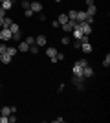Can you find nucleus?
Masks as SVG:
<instances>
[{
	"instance_id": "obj_1",
	"label": "nucleus",
	"mask_w": 110,
	"mask_h": 123,
	"mask_svg": "<svg viewBox=\"0 0 110 123\" xmlns=\"http://www.w3.org/2000/svg\"><path fill=\"white\" fill-rule=\"evenodd\" d=\"M72 83L75 85V86H77L79 92H83L84 88H86V86H84V77H77V75H73V77H72Z\"/></svg>"
},
{
	"instance_id": "obj_2",
	"label": "nucleus",
	"mask_w": 110,
	"mask_h": 123,
	"mask_svg": "<svg viewBox=\"0 0 110 123\" xmlns=\"http://www.w3.org/2000/svg\"><path fill=\"white\" fill-rule=\"evenodd\" d=\"M29 9H31L33 13H41V11L44 9V6H42L41 0H33L31 4H29Z\"/></svg>"
},
{
	"instance_id": "obj_3",
	"label": "nucleus",
	"mask_w": 110,
	"mask_h": 123,
	"mask_svg": "<svg viewBox=\"0 0 110 123\" xmlns=\"http://www.w3.org/2000/svg\"><path fill=\"white\" fill-rule=\"evenodd\" d=\"M79 30L83 31V35H90L92 33V24H88V22H79Z\"/></svg>"
},
{
	"instance_id": "obj_4",
	"label": "nucleus",
	"mask_w": 110,
	"mask_h": 123,
	"mask_svg": "<svg viewBox=\"0 0 110 123\" xmlns=\"http://www.w3.org/2000/svg\"><path fill=\"white\" fill-rule=\"evenodd\" d=\"M0 39H2V42L11 41V31H9V28H2V30H0Z\"/></svg>"
},
{
	"instance_id": "obj_5",
	"label": "nucleus",
	"mask_w": 110,
	"mask_h": 123,
	"mask_svg": "<svg viewBox=\"0 0 110 123\" xmlns=\"http://www.w3.org/2000/svg\"><path fill=\"white\" fill-rule=\"evenodd\" d=\"M55 55H57V48L48 46V48H46V57H48L52 62H55Z\"/></svg>"
},
{
	"instance_id": "obj_6",
	"label": "nucleus",
	"mask_w": 110,
	"mask_h": 123,
	"mask_svg": "<svg viewBox=\"0 0 110 123\" xmlns=\"http://www.w3.org/2000/svg\"><path fill=\"white\" fill-rule=\"evenodd\" d=\"M35 44H37L39 48L46 46V44H48V37H46V35H37V37H35Z\"/></svg>"
},
{
	"instance_id": "obj_7",
	"label": "nucleus",
	"mask_w": 110,
	"mask_h": 123,
	"mask_svg": "<svg viewBox=\"0 0 110 123\" xmlns=\"http://www.w3.org/2000/svg\"><path fill=\"white\" fill-rule=\"evenodd\" d=\"M75 24H77V20H68L66 24H63V31L64 33H72V30L75 28Z\"/></svg>"
},
{
	"instance_id": "obj_8",
	"label": "nucleus",
	"mask_w": 110,
	"mask_h": 123,
	"mask_svg": "<svg viewBox=\"0 0 110 123\" xmlns=\"http://www.w3.org/2000/svg\"><path fill=\"white\" fill-rule=\"evenodd\" d=\"M83 77H84V79H90V77H94V68L90 66V64H86V66L83 68Z\"/></svg>"
},
{
	"instance_id": "obj_9",
	"label": "nucleus",
	"mask_w": 110,
	"mask_h": 123,
	"mask_svg": "<svg viewBox=\"0 0 110 123\" xmlns=\"http://www.w3.org/2000/svg\"><path fill=\"white\" fill-rule=\"evenodd\" d=\"M83 68H84V66H81L79 62H75V64L72 66V72H73V75H77V77H83Z\"/></svg>"
},
{
	"instance_id": "obj_10",
	"label": "nucleus",
	"mask_w": 110,
	"mask_h": 123,
	"mask_svg": "<svg viewBox=\"0 0 110 123\" xmlns=\"http://www.w3.org/2000/svg\"><path fill=\"white\" fill-rule=\"evenodd\" d=\"M17 50L22 51V53H26V51H29V44H28L26 41H20V42H18V46H17Z\"/></svg>"
},
{
	"instance_id": "obj_11",
	"label": "nucleus",
	"mask_w": 110,
	"mask_h": 123,
	"mask_svg": "<svg viewBox=\"0 0 110 123\" xmlns=\"http://www.w3.org/2000/svg\"><path fill=\"white\" fill-rule=\"evenodd\" d=\"M11 61H13V57L7 55V53H2V55H0V64H9Z\"/></svg>"
},
{
	"instance_id": "obj_12",
	"label": "nucleus",
	"mask_w": 110,
	"mask_h": 123,
	"mask_svg": "<svg viewBox=\"0 0 110 123\" xmlns=\"http://www.w3.org/2000/svg\"><path fill=\"white\" fill-rule=\"evenodd\" d=\"M84 11H86V15H88V17H94L95 13H97V7H95V4H92V6H86V9H84Z\"/></svg>"
},
{
	"instance_id": "obj_13",
	"label": "nucleus",
	"mask_w": 110,
	"mask_h": 123,
	"mask_svg": "<svg viewBox=\"0 0 110 123\" xmlns=\"http://www.w3.org/2000/svg\"><path fill=\"white\" fill-rule=\"evenodd\" d=\"M86 17H88V15H86V11H77L75 20H77V22H84V20H86Z\"/></svg>"
},
{
	"instance_id": "obj_14",
	"label": "nucleus",
	"mask_w": 110,
	"mask_h": 123,
	"mask_svg": "<svg viewBox=\"0 0 110 123\" xmlns=\"http://www.w3.org/2000/svg\"><path fill=\"white\" fill-rule=\"evenodd\" d=\"M9 31H11V35H15V33H20V26L17 24V22H13V24L9 26Z\"/></svg>"
},
{
	"instance_id": "obj_15",
	"label": "nucleus",
	"mask_w": 110,
	"mask_h": 123,
	"mask_svg": "<svg viewBox=\"0 0 110 123\" xmlns=\"http://www.w3.org/2000/svg\"><path fill=\"white\" fill-rule=\"evenodd\" d=\"M0 7H4L6 11H9L11 7H13V2H11V0H4V2H0Z\"/></svg>"
},
{
	"instance_id": "obj_16",
	"label": "nucleus",
	"mask_w": 110,
	"mask_h": 123,
	"mask_svg": "<svg viewBox=\"0 0 110 123\" xmlns=\"http://www.w3.org/2000/svg\"><path fill=\"white\" fill-rule=\"evenodd\" d=\"M57 22H59V26L66 24V22H68V15H66V13H61V15H59V18H57Z\"/></svg>"
},
{
	"instance_id": "obj_17",
	"label": "nucleus",
	"mask_w": 110,
	"mask_h": 123,
	"mask_svg": "<svg viewBox=\"0 0 110 123\" xmlns=\"http://www.w3.org/2000/svg\"><path fill=\"white\" fill-rule=\"evenodd\" d=\"M11 114V107H2L0 108V116H9Z\"/></svg>"
},
{
	"instance_id": "obj_18",
	"label": "nucleus",
	"mask_w": 110,
	"mask_h": 123,
	"mask_svg": "<svg viewBox=\"0 0 110 123\" xmlns=\"http://www.w3.org/2000/svg\"><path fill=\"white\" fill-rule=\"evenodd\" d=\"M17 51H18V50H17L15 46H7V51H6V53H7V55H11V57H15Z\"/></svg>"
},
{
	"instance_id": "obj_19",
	"label": "nucleus",
	"mask_w": 110,
	"mask_h": 123,
	"mask_svg": "<svg viewBox=\"0 0 110 123\" xmlns=\"http://www.w3.org/2000/svg\"><path fill=\"white\" fill-rule=\"evenodd\" d=\"M11 24H13V20H11L9 17H4V22H2V28H9Z\"/></svg>"
},
{
	"instance_id": "obj_20",
	"label": "nucleus",
	"mask_w": 110,
	"mask_h": 123,
	"mask_svg": "<svg viewBox=\"0 0 110 123\" xmlns=\"http://www.w3.org/2000/svg\"><path fill=\"white\" fill-rule=\"evenodd\" d=\"M59 61H64V53L63 51H57V55H55V62H59Z\"/></svg>"
},
{
	"instance_id": "obj_21",
	"label": "nucleus",
	"mask_w": 110,
	"mask_h": 123,
	"mask_svg": "<svg viewBox=\"0 0 110 123\" xmlns=\"http://www.w3.org/2000/svg\"><path fill=\"white\" fill-rule=\"evenodd\" d=\"M29 4H31V0H22V9H29Z\"/></svg>"
},
{
	"instance_id": "obj_22",
	"label": "nucleus",
	"mask_w": 110,
	"mask_h": 123,
	"mask_svg": "<svg viewBox=\"0 0 110 123\" xmlns=\"http://www.w3.org/2000/svg\"><path fill=\"white\" fill-rule=\"evenodd\" d=\"M29 53H33V55L39 53V46H37V44H31V46H29Z\"/></svg>"
},
{
	"instance_id": "obj_23",
	"label": "nucleus",
	"mask_w": 110,
	"mask_h": 123,
	"mask_svg": "<svg viewBox=\"0 0 110 123\" xmlns=\"http://www.w3.org/2000/svg\"><path fill=\"white\" fill-rule=\"evenodd\" d=\"M103 66H105V68L110 66V55H108V53H106V57L103 59Z\"/></svg>"
},
{
	"instance_id": "obj_24",
	"label": "nucleus",
	"mask_w": 110,
	"mask_h": 123,
	"mask_svg": "<svg viewBox=\"0 0 110 123\" xmlns=\"http://www.w3.org/2000/svg\"><path fill=\"white\" fill-rule=\"evenodd\" d=\"M61 42H63V46H68L70 42H72V39H70V37H63V39H61Z\"/></svg>"
},
{
	"instance_id": "obj_25",
	"label": "nucleus",
	"mask_w": 110,
	"mask_h": 123,
	"mask_svg": "<svg viewBox=\"0 0 110 123\" xmlns=\"http://www.w3.org/2000/svg\"><path fill=\"white\" fill-rule=\"evenodd\" d=\"M24 41H26L28 44H29V46H31V44H35V37H31V35H29V37H26V39H24Z\"/></svg>"
},
{
	"instance_id": "obj_26",
	"label": "nucleus",
	"mask_w": 110,
	"mask_h": 123,
	"mask_svg": "<svg viewBox=\"0 0 110 123\" xmlns=\"http://www.w3.org/2000/svg\"><path fill=\"white\" fill-rule=\"evenodd\" d=\"M6 51H7V44H4V42H2V44H0V55H2V53H6Z\"/></svg>"
},
{
	"instance_id": "obj_27",
	"label": "nucleus",
	"mask_w": 110,
	"mask_h": 123,
	"mask_svg": "<svg viewBox=\"0 0 110 123\" xmlns=\"http://www.w3.org/2000/svg\"><path fill=\"white\" fill-rule=\"evenodd\" d=\"M24 17H28V18H29V17H33V11H31V9H24Z\"/></svg>"
},
{
	"instance_id": "obj_28",
	"label": "nucleus",
	"mask_w": 110,
	"mask_h": 123,
	"mask_svg": "<svg viewBox=\"0 0 110 123\" xmlns=\"http://www.w3.org/2000/svg\"><path fill=\"white\" fill-rule=\"evenodd\" d=\"M79 64H81V66H86V64H88V61H86V59H79Z\"/></svg>"
},
{
	"instance_id": "obj_29",
	"label": "nucleus",
	"mask_w": 110,
	"mask_h": 123,
	"mask_svg": "<svg viewBox=\"0 0 110 123\" xmlns=\"http://www.w3.org/2000/svg\"><path fill=\"white\" fill-rule=\"evenodd\" d=\"M0 123H7V116H0Z\"/></svg>"
},
{
	"instance_id": "obj_30",
	"label": "nucleus",
	"mask_w": 110,
	"mask_h": 123,
	"mask_svg": "<svg viewBox=\"0 0 110 123\" xmlns=\"http://www.w3.org/2000/svg\"><path fill=\"white\" fill-rule=\"evenodd\" d=\"M6 13H7V11H6L4 7H0V17H6Z\"/></svg>"
},
{
	"instance_id": "obj_31",
	"label": "nucleus",
	"mask_w": 110,
	"mask_h": 123,
	"mask_svg": "<svg viewBox=\"0 0 110 123\" xmlns=\"http://www.w3.org/2000/svg\"><path fill=\"white\" fill-rule=\"evenodd\" d=\"M84 2H86V6H92V4H94V0H84Z\"/></svg>"
},
{
	"instance_id": "obj_32",
	"label": "nucleus",
	"mask_w": 110,
	"mask_h": 123,
	"mask_svg": "<svg viewBox=\"0 0 110 123\" xmlns=\"http://www.w3.org/2000/svg\"><path fill=\"white\" fill-rule=\"evenodd\" d=\"M2 22H4V17H0V28H2Z\"/></svg>"
},
{
	"instance_id": "obj_33",
	"label": "nucleus",
	"mask_w": 110,
	"mask_h": 123,
	"mask_svg": "<svg viewBox=\"0 0 110 123\" xmlns=\"http://www.w3.org/2000/svg\"><path fill=\"white\" fill-rule=\"evenodd\" d=\"M55 2H63V0H55Z\"/></svg>"
},
{
	"instance_id": "obj_34",
	"label": "nucleus",
	"mask_w": 110,
	"mask_h": 123,
	"mask_svg": "<svg viewBox=\"0 0 110 123\" xmlns=\"http://www.w3.org/2000/svg\"><path fill=\"white\" fill-rule=\"evenodd\" d=\"M11 2H13V4H15V0H11Z\"/></svg>"
},
{
	"instance_id": "obj_35",
	"label": "nucleus",
	"mask_w": 110,
	"mask_h": 123,
	"mask_svg": "<svg viewBox=\"0 0 110 123\" xmlns=\"http://www.w3.org/2000/svg\"><path fill=\"white\" fill-rule=\"evenodd\" d=\"M0 2H4V0H0Z\"/></svg>"
},
{
	"instance_id": "obj_36",
	"label": "nucleus",
	"mask_w": 110,
	"mask_h": 123,
	"mask_svg": "<svg viewBox=\"0 0 110 123\" xmlns=\"http://www.w3.org/2000/svg\"><path fill=\"white\" fill-rule=\"evenodd\" d=\"M0 94H2V92H0Z\"/></svg>"
},
{
	"instance_id": "obj_37",
	"label": "nucleus",
	"mask_w": 110,
	"mask_h": 123,
	"mask_svg": "<svg viewBox=\"0 0 110 123\" xmlns=\"http://www.w3.org/2000/svg\"><path fill=\"white\" fill-rule=\"evenodd\" d=\"M31 2H33V0H31Z\"/></svg>"
}]
</instances>
